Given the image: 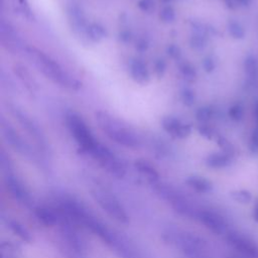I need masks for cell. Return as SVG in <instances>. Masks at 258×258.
<instances>
[{"label": "cell", "instance_id": "1", "mask_svg": "<svg viewBox=\"0 0 258 258\" xmlns=\"http://www.w3.org/2000/svg\"><path fill=\"white\" fill-rule=\"evenodd\" d=\"M26 51L39 72L54 84L72 91H78L82 87V83L79 80L63 71L54 59L42 50L34 46H27Z\"/></svg>", "mask_w": 258, "mask_h": 258}, {"label": "cell", "instance_id": "2", "mask_svg": "<svg viewBox=\"0 0 258 258\" xmlns=\"http://www.w3.org/2000/svg\"><path fill=\"white\" fill-rule=\"evenodd\" d=\"M95 118L100 129L111 140L128 148H137L140 146L138 136L130 128L124 126L119 120L107 112L97 111Z\"/></svg>", "mask_w": 258, "mask_h": 258}, {"label": "cell", "instance_id": "3", "mask_svg": "<svg viewBox=\"0 0 258 258\" xmlns=\"http://www.w3.org/2000/svg\"><path fill=\"white\" fill-rule=\"evenodd\" d=\"M67 124L80 147L91 154L99 142L94 138L83 118L75 112H69L67 114Z\"/></svg>", "mask_w": 258, "mask_h": 258}, {"label": "cell", "instance_id": "4", "mask_svg": "<svg viewBox=\"0 0 258 258\" xmlns=\"http://www.w3.org/2000/svg\"><path fill=\"white\" fill-rule=\"evenodd\" d=\"M92 195L109 217L121 224H127L129 222V217L125 209L114 195L104 189H97Z\"/></svg>", "mask_w": 258, "mask_h": 258}, {"label": "cell", "instance_id": "5", "mask_svg": "<svg viewBox=\"0 0 258 258\" xmlns=\"http://www.w3.org/2000/svg\"><path fill=\"white\" fill-rule=\"evenodd\" d=\"M91 155L99 162V164L110 174L121 178L125 175L126 169L121 160L106 146L98 143Z\"/></svg>", "mask_w": 258, "mask_h": 258}, {"label": "cell", "instance_id": "6", "mask_svg": "<svg viewBox=\"0 0 258 258\" xmlns=\"http://www.w3.org/2000/svg\"><path fill=\"white\" fill-rule=\"evenodd\" d=\"M172 243H174L190 258H207L205 243L195 235L174 233L172 235Z\"/></svg>", "mask_w": 258, "mask_h": 258}, {"label": "cell", "instance_id": "7", "mask_svg": "<svg viewBox=\"0 0 258 258\" xmlns=\"http://www.w3.org/2000/svg\"><path fill=\"white\" fill-rule=\"evenodd\" d=\"M9 110L11 114L14 116V118L17 120V122L20 124V126L26 131V133L34 140V142L40 147L45 148L46 142L45 137L43 135V132L41 131V128L39 125L25 112L20 110L18 107L14 105H9Z\"/></svg>", "mask_w": 258, "mask_h": 258}, {"label": "cell", "instance_id": "8", "mask_svg": "<svg viewBox=\"0 0 258 258\" xmlns=\"http://www.w3.org/2000/svg\"><path fill=\"white\" fill-rule=\"evenodd\" d=\"M0 127L4 139L15 151L25 156L31 155V149L29 145L23 140V138L17 133V131L4 118H1Z\"/></svg>", "mask_w": 258, "mask_h": 258}, {"label": "cell", "instance_id": "9", "mask_svg": "<svg viewBox=\"0 0 258 258\" xmlns=\"http://www.w3.org/2000/svg\"><path fill=\"white\" fill-rule=\"evenodd\" d=\"M0 40L3 47L11 53H18L22 47V42L17 31L4 19L0 20Z\"/></svg>", "mask_w": 258, "mask_h": 258}, {"label": "cell", "instance_id": "10", "mask_svg": "<svg viewBox=\"0 0 258 258\" xmlns=\"http://www.w3.org/2000/svg\"><path fill=\"white\" fill-rule=\"evenodd\" d=\"M227 241L242 255L249 258H258V246L250 238L239 233L231 232L227 236Z\"/></svg>", "mask_w": 258, "mask_h": 258}, {"label": "cell", "instance_id": "11", "mask_svg": "<svg viewBox=\"0 0 258 258\" xmlns=\"http://www.w3.org/2000/svg\"><path fill=\"white\" fill-rule=\"evenodd\" d=\"M196 217L205 227H207L213 233L223 234L226 232L227 224L221 215L213 211L201 210L196 213Z\"/></svg>", "mask_w": 258, "mask_h": 258}, {"label": "cell", "instance_id": "12", "mask_svg": "<svg viewBox=\"0 0 258 258\" xmlns=\"http://www.w3.org/2000/svg\"><path fill=\"white\" fill-rule=\"evenodd\" d=\"M163 129L175 138H185L190 134L191 128L189 125L180 122L178 119L168 116L162 119Z\"/></svg>", "mask_w": 258, "mask_h": 258}, {"label": "cell", "instance_id": "13", "mask_svg": "<svg viewBox=\"0 0 258 258\" xmlns=\"http://www.w3.org/2000/svg\"><path fill=\"white\" fill-rule=\"evenodd\" d=\"M6 183H7V187L9 188L11 195L18 200L21 203H28V199H29V195L26 191L24 185L22 184V182L14 175L11 173H8L6 176Z\"/></svg>", "mask_w": 258, "mask_h": 258}, {"label": "cell", "instance_id": "14", "mask_svg": "<svg viewBox=\"0 0 258 258\" xmlns=\"http://www.w3.org/2000/svg\"><path fill=\"white\" fill-rule=\"evenodd\" d=\"M13 70H14V73L17 75L18 79L21 81V83L25 86V88L29 92L34 93L37 90L36 81L34 80V78L31 76V74L25 67L19 63H15L13 66Z\"/></svg>", "mask_w": 258, "mask_h": 258}, {"label": "cell", "instance_id": "15", "mask_svg": "<svg viewBox=\"0 0 258 258\" xmlns=\"http://www.w3.org/2000/svg\"><path fill=\"white\" fill-rule=\"evenodd\" d=\"M132 79L139 84H146L149 80V73L146 66L139 59H134L130 64Z\"/></svg>", "mask_w": 258, "mask_h": 258}, {"label": "cell", "instance_id": "16", "mask_svg": "<svg viewBox=\"0 0 258 258\" xmlns=\"http://www.w3.org/2000/svg\"><path fill=\"white\" fill-rule=\"evenodd\" d=\"M233 155L226 152H216L207 157L206 163L212 168H224L232 163Z\"/></svg>", "mask_w": 258, "mask_h": 258}, {"label": "cell", "instance_id": "17", "mask_svg": "<svg viewBox=\"0 0 258 258\" xmlns=\"http://www.w3.org/2000/svg\"><path fill=\"white\" fill-rule=\"evenodd\" d=\"M135 167L138 170V172L144 176L147 180L151 182H155L159 178V174L157 170L147 161L145 160H137L135 162Z\"/></svg>", "mask_w": 258, "mask_h": 258}, {"label": "cell", "instance_id": "18", "mask_svg": "<svg viewBox=\"0 0 258 258\" xmlns=\"http://www.w3.org/2000/svg\"><path fill=\"white\" fill-rule=\"evenodd\" d=\"M35 216L45 226H54L58 220L55 212L49 208H37L35 210Z\"/></svg>", "mask_w": 258, "mask_h": 258}, {"label": "cell", "instance_id": "19", "mask_svg": "<svg viewBox=\"0 0 258 258\" xmlns=\"http://www.w3.org/2000/svg\"><path fill=\"white\" fill-rule=\"evenodd\" d=\"M186 183L196 191L203 194L209 192L213 187L211 181L203 176H190L186 179Z\"/></svg>", "mask_w": 258, "mask_h": 258}, {"label": "cell", "instance_id": "20", "mask_svg": "<svg viewBox=\"0 0 258 258\" xmlns=\"http://www.w3.org/2000/svg\"><path fill=\"white\" fill-rule=\"evenodd\" d=\"M244 70L247 76L254 82L258 78V58L255 55H248L244 60Z\"/></svg>", "mask_w": 258, "mask_h": 258}, {"label": "cell", "instance_id": "21", "mask_svg": "<svg viewBox=\"0 0 258 258\" xmlns=\"http://www.w3.org/2000/svg\"><path fill=\"white\" fill-rule=\"evenodd\" d=\"M69 14H70V20L71 22H73L74 27H76V29H82L85 26V18H84V14L82 12V10L74 5L69 9Z\"/></svg>", "mask_w": 258, "mask_h": 258}, {"label": "cell", "instance_id": "22", "mask_svg": "<svg viewBox=\"0 0 258 258\" xmlns=\"http://www.w3.org/2000/svg\"><path fill=\"white\" fill-rule=\"evenodd\" d=\"M87 34L93 41H100L106 37L107 31L103 25L99 23H93L88 27Z\"/></svg>", "mask_w": 258, "mask_h": 258}, {"label": "cell", "instance_id": "23", "mask_svg": "<svg viewBox=\"0 0 258 258\" xmlns=\"http://www.w3.org/2000/svg\"><path fill=\"white\" fill-rule=\"evenodd\" d=\"M228 30L231 36L235 39H243L245 37V29L238 21L231 20L228 23Z\"/></svg>", "mask_w": 258, "mask_h": 258}, {"label": "cell", "instance_id": "24", "mask_svg": "<svg viewBox=\"0 0 258 258\" xmlns=\"http://www.w3.org/2000/svg\"><path fill=\"white\" fill-rule=\"evenodd\" d=\"M214 116V110L210 107H202L196 113V118L200 122H208Z\"/></svg>", "mask_w": 258, "mask_h": 258}, {"label": "cell", "instance_id": "25", "mask_svg": "<svg viewBox=\"0 0 258 258\" xmlns=\"http://www.w3.org/2000/svg\"><path fill=\"white\" fill-rule=\"evenodd\" d=\"M12 231L15 233V235H17L19 238H21L22 240L24 241H29L31 238H30V235L28 233V231L20 224H18L17 222H13L11 223L10 225Z\"/></svg>", "mask_w": 258, "mask_h": 258}, {"label": "cell", "instance_id": "26", "mask_svg": "<svg viewBox=\"0 0 258 258\" xmlns=\"http://www.w3.org/2000/svg\"><path fill=\"white\" fill-rule=\"evenodd\" d=\"M229 116L234 121H240L244 117V108L241 104H235L229 109Z\"/></svg>", "mask_w": 258, "mask_h": 258}, {"label": "cell", "instance_id": "27", "mask_svg": "<svg viewBox=\"0 0 258 258\" xmlns=\"http://www.w3.org/2000/svg\"><path fill=\"white\" fill-rule=\"evenodd\" d=\"M180 72L184 79H186L189 82H192L197 78V72L195 67H192L190 63H183L180 67Z\"/></svg>", "mask_w": 258, "mask_h": 258}, {"label": "cell", "instance_id": "28", "mask_svg": "<svg viewBox=\"0 0 258 258\" xmlns=\"http://www.w3.org/2000/svg\"><path fill=\"white\" fill-rule=\"evenodd\" d=\"M217 142H218L219 146L223 149L224 152L233 155V153H234V146L232 145V143L229 140H227L225 137L219 136L217 138Z\"/></svg>", "mask_w": 258, "mask_h": 258}, {"label": "cell", "instance_id": "29", "mask_svg": "<svg viewBox=\"0 0 258 258\" xmlns=\"http://www.w3.org/2000/svg\"><path fill=\"white\" fill-rule=\"evenodd\" d=\"M159 17L163 22H171L174 17H175V13L174 10L171 7H164L160 13H159Z\"/></svg>", "mask_w": 258, "mask_h": 258}, {"label": "cell", "instance_id": "30", "mask_svg": "<svg viewBox=\"0 0 258 258\" xmlns=\"http://www.w3.org/2000/svg\"><path fill=\"white\" fill-rule=\"evenodd\" d=\"M233 198L240 203H248L251 201V194L247 190H236L232 192Z\"/></svg>", "mask_w": 258, "mask_h": 258}, {"label": "cell", "instance_id": "31", "mask_svg": "<svg viewBox=\"0 0 258 258\" xmlns=\"http://www.w3.org/2000/svg\"><path fill=\"white\" fill-rule=\"evenodd\" d=\"M206 43H207L206 37L202 33H199V34L195 35L191 39V45H192V47H195L197 49L204 48L206 46Z\"/></svg>", "mask_w": 258, "mask_h": 258}, {"label": "cell", "instance_id": "32", "mask_svg": "<svg viewBox=\"0 0 258 258\" xmlns=\"http://www.w3.org/2000/svg\"><path fill=\"white\" fill-rule=\"evenodd\" d=\"M249 149L254 153L258 152V127H256L251 134L249 140Z\"/></svg>", "mask_w": 258, "mask_h": 258}, {"label": "cell", "instance_id": "33", "mask_svg": "<svg viewBox=\"0 0 258 258\" xmlns=\"http://www.w3.org/2000/svg\"><path fill=\"white\" fill-rule=\"evenodd\" d=\"M181 99L183 101V103L186 105V106H191L194 103H195V100H196V96H195V93L189 90V89H185L182 94H181Z\"/></svg>", "mask_w": 258, "mask_h": 258}, {"label": "cell", "instance_id": "34", "mask_svg": "<svg viewBox=\"0 0 258 258\" xmlns=\"http://www.w3.org/2000/svg\"><path fill=\"white\" fill-rule=\"evenodd\" d=\"M138 7L144 12H149L153 9L154 3L152 0H140L138 2Z\"/></svg>", "mask_w": 258, "mask_h": 258}, {"label": "cell", "instance_id": "35", "mask_svg": "<svg viewBox=\"0 0 258 258\" xmlns=\"http://www.w3.org/2000/svg\"><path fill=\"white\" fill-rule=\"evenodd\" d=\"M203 66H204V69L206 72L208 73H211L215 70L216 68V62H215V59L212 57V56H208L204 59V62H203Z\"/></svg>", "mask_w": 258, "mask_h": 258}, {"label": "cell", "instance_id": "36", "mask_svg": "<svg viewBox=\"0 0 258 258\" xmlns=\"http://www.w3.org/2000/svg\"><path fill=\"white\" fill-rule=\"evenodd\" d=\"M199 131H200L201 135L205 136V137H206V138H208V139H212V138L215 136V132H214V130H213L211 127L206 126V125L201 126V127L199 128Z\"/></svg>", "mask_w": 258, "mask_h": 258}, {"label": "cell", "instance_id": "37", "mask_svg": "<svg viewBox=\"0 0 258 258\" xmlns=\"http://www.w3.org/2000/svg\"><path fill=\"white\" fill-rule=\"evenodd\" d=\"M17 3L19 5V8L21 9V11L25 14L26 17H28L29 15H31V10L29 7V4L27 3L26 0H17Z\"/></svg>", "mask_w": 258, "mask_h": 258}, {"label": "cell", "instance_id": "38", "mask_svg": "<svg viewBox=\"0 0 258 258\" xmlns=\"http://www.w3.org/2000/svg\"><path fill=\"white\" fill-rule=\"evenodd\" d=\"M224 3L231 10H237L241 7L239 0H224Z\"/></svg>", "mask_w": 258, "mask_h": 258}, {"label": "cell", "instance_id": "39", "mask_svg": "<svg viewBox=\"0 0 258 258\" xmlns=\"http://www.w3.org/2000/svg\"><path fill=\"white\" fill-rule=\"evenodd\" d=\"M165 62L163 60H159L156 64H155V73L157 74V76L161 77L165 71Z\"/></svg>", "mask_w": 258, "mask_h": 258}, {"label": "cell", "instance_id": "40", "mask_svg": "<svg viewBox=\"0 0 258 258\" xmlns=\"http://www.w3.org/2000/svg\"><path fill=\"white\" fill-rule=\"evenodd\" d=\"M168 53L170 54V55H172L173 57H176V56H178V54H179V52H178V48L176 47V46H174V45H172V46H170L169 47V49H168Z\"/></svg>", "mask_w": 258, "mask_h": 258}, {"label": "cell", "instance_id": "41", "mask_svg": "<svg viewBox=\"0 0 258 258\" xmlns=\"http://www.w3.org/2000/svg\"><path fill=\"white\" fill-rule=\"evenodd\" d=\"M251 2H252V0H239L241 7H247L251 4Z\"/></svg>", "mask_w": 258, "mask_h": 258}, {"label": "cell", "instance_id": "42", "mask_svg": "<svg viewBox=\"0 0 258 258\" xmlns=\"http://www.w3.org/2000/svg\"><path fill=\"white\" fill-rule=\"evenodd\" d=\"M255 113H256V118H257V121H258V102L255 106Z\"/></svg>", "mask_w": 258, "mask_h": 258}, {"label": "cell", "instance_id": "43", "mask_svg": "<svg viewBox=\"0 0 258 258\" xmlns=\"http://www.w3.org/2000/svg\"><path fill=\"white\" fill-rule=\"evenodd\" d=\"M226 258H239V257H237V256H228Z\"/></svg>", "mask_w": 258, "mask_h": 258}]
</instances>
